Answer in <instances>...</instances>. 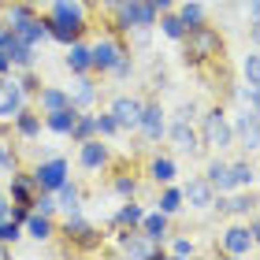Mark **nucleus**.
Segmentation results:
<instances>
[{
    "label": "nucleus",
    "instance_id": "obj_1",
    "mask_svg": "<svg viewBox=\"0 0 260 260\" xmlns=\"http://www.w3.org/2000/svg\"><path fill=\"white\" fill-rule=\"evenodd\" d=\"M119 19H123V26L130 30H149L152 22H156V8L149 4V0H119Z\"/></svg>",
    "mask_w": 260,
    "mask_h": 260
},
{
    "label": "nucleus",
    "instance_id": "obj_2",
    "mask_svg": "<svg viewBox=\"0 0 260 260\" xmlns=\"http://www.w3.org/2000/svg\"><path fill=\"white\" fill-rule=\"evenodd\" d=\"M205 145H212V149L234 145V126L227 123V115H223L219 108L205 115Z\"/></svg>",
    "mask_w": 260,
    "mask_h": 260
},
{
    "label": "nucleus",
    "instance_id": "obj_3",
    "mask_svg": "<svg viewBox=\"0 0 260 260\" xmlns=\"http://www.w3.org/2000/svg\"><path fill=\"white\" fill-rule=\"evenodd\" d=\"M26 82H15V78H0V119H15L26 104Z\"/></svg>",
    "mask_w": 260,
    "mask_h": 260
},
{
    "label": "nucleus",
    "instance_id": "obj_4",
    "mask_svg": "<svg viewBox=\"0 0 260 260\" xmlns=\"http://www.w3.org/2000/svg\"><path fill=\"white\" fill-rule=\"evenodd\" d=\"M216 49H219V38L208 26H190V34H186V56L190 60H205Z\"/></svg>",
    "mask_w": 260,
    "mask_h": 260
},
{
    "label": "nucleus",
    "instance_id": "obj_5",
    "mask_svg": "<svg viewBox=\"0 0 260 260\" xmlns=\"http://www.w3.org/2000/svg\"><path fill=\"white\" fill-rule=\"evenodd\" d=\"M182 201L190 208H212L216 205V186H212L208 179H190L182 186Z\"/></svg>",
    "mask_w": 260,
    "mask_h": 260
},
{
    "label": "nucleus",
    "instance_id": "obj_6",
    "mask_svg": "<svg viewBox=\"0 0 260 260\" xmlns=\"http://www.w3.org/2000/svg\"><path fill=\"white\" fill-rule=\"evenodd\" d=\"M34 182L41 186V190H56L60 182H67V160H45L38 164V171H34Z\"/></svg>",
    "mask_w": 260,
    "mask_h": 260
},
{
    "label": "nucleus",
    "instance_id": "obj_7",
    "mask_svg": "<svg viewBox=\"0 0 260 260\" xmlns=\"http://www.w3.org/2000/svg\"><path fill=\"white\" fill-rule=\"evenodd\" d=\"M234 138L242 141V149H260V115L253 108L238 115V123H234Z\"/></svg>",
    "mask_w": 260,
    "mask_h": 260
},
{
    "label": "nucleus",
    "instance_id": "obj_8",
    "mask_svg": "<svg viewBox=\"0 0 260 260\" xmlns=\"http://www.w3.org/2000/svg\"><path fill=\"white\" fill-rule=\"evenodd\" d=\"M141 108H145V104H141L138 97H119L112 104V115H115V123H119L123 130H130V126L141 123Z\"/></svg>",
    "mask_w": 260,
    "mask_h": 260
},
{
    "label": "nucleus",
    "instance_id": "obj_9",
    "mask_svg": "<svg viewBox=\"0 0 260 260\" xmlns=\"http://www.w3.org/2000/svg\"><path fill=\"white\" fill-rule=\"evenodd\" d=\"M168 138H171V145L179 149V152H190V156L201 149V141H197V134H193L190 119H175V126L168 130Z\"/></svg>",
    "mask_w": 260,
    "mask_h": 260
},
{
    "label": "nucleus",
    "instance_id": "obj_10",
    "mask_svg": "<svg viewBox=\"0 0 260 260\" xmlns=\"http://www.w3.org/2000/svg\"><path fill=\"white\" fill-rule=\"evenodd\" d=\"M223 249H227L231 256H245L253 249V231L249 227H231L227 234H223Z\"/></svg>",
    "mask_w": 260,
    "mask_h": 260
},
{
    "label": "nucleus",
    "instance_id": "obj_11",
    "mask_svg": "<svg viewBox=\"0 0 260 260\" xmlns=\"http://www.w3.org/2000/svg\"><path fill=\"white\" fill-rule=\"evenodd\" d=\"M123 253L126 256H160V242L149 234H126L123 238Z\"/></svg>",
    "mask_w": 260,
    "mask_h": 260
},
{
    "label": "nucleus",
    "instance_id": "obj_12",
    "mask_svg": "<svg viewBox=\"0 0 260 260\" xmlns=\"http://www.w3.org/2000/svg\"><path fill=\"white\" fill-rule=\"evenodd\" d=\"M141 134H145L149 141H156L160 134H164V112H160V104H145L141 108Z\"/></svg>",
    "mask_w": 260,
    "mask_h": 260
},
{
    "label": "nucleus",
    "instance_id": "obj_13",
    "mask_svg": "<svg viewBox=\"0 0 260 260\" xmlns=\"http://www.w3.org/2000/svg\"><path fill=\"white\" fill-rule=\"evenodd\" d=\"M119 56H123V52H119V45H115V41H108V38L93 45V67H97V71H112Z\"/></svg>",
    "mask_w": 260,
    "mask_h": 260
},
{
    "label": "nucleus",
    "instance_id": "obj_14",
    "mask_svg": "<svg viewBox=\"0 0 260 260\" xmlns=\"http://www.w3.org/2000/svg\"><path fill=\"white\" fill-rule=\"evenodd\" d=\"M75 119H78V108L71 104V108L49 112V115H45V126H49L52 134H71V130H75Z\"/></svg>",
    "mask_w": 260,
    "mask_h": 260
},
{
    "label": "nucleus",
    "instance_id": "obj_15",
    "mask_svg": "<svg viewBox=\"0 0 260 260\" xmlns=\"http://www.w3.org/2000/svg\"><path fill=\"white\" fill-rule=\"evenodd\" d=\"M67 97L75 108H86V104H93V97H97V89H93V82L86 75H78L75 82H71V89H67Z\"/></svg>",
    "mask_w": 260,
    "mask_h": 260
},
{
    "label": "nucleus",
    "instance_id": "obj_16",
    "mask_svg": "<svg viewBox=\"0 0 260 260\" xmlns=\"http://www.w3.org/2000/svg\"><path fill=\"white\" fill-rule=\"evenodd\" d=\"M52 19L71 22V26H82L86 11H82V4H78V0H56V4H52Z\"/></svg>",
    "mask_w": 260,
    "mask_h": 260
},
{
    "label": "nucleus",
    "instance_id": "obj_17",
    "mask_svg": "<svg viewBox=\"0 0 260 260\" xmlns=\"http://www.w3.org/2000/svg\"><path fill=\"white\" fill-rule=\"evenodd\" d=\"M67 67L75 71V75H86V71L93 67V49H86V45H71L67 49Z\"/></svg>",
    "mask_w": 260,
    "mask_h": 260
},
{
    "label": "nucleus",
    "instance_id": "obj_18",
    "mask_svg": "<svg viewBox=\"0 0 260 260\" xmlns=\"http://www.w3.org/2000/svg\"><path fill=\"white\" fill-rule=\"evenodd\" d=\"M78 160H82V168H101L104 160H108V149L101 145V141H82V149H78Z\"/></svg>",
    "mask_w": 260,
    "mask_h": 260
},
{
    "label": "nucleus",
    "instance_id": "obj_19",
    "mask_svg": "<svg viewBox=\"0 0 260 260\" xmlns=\"http://www.w3.org/2000/svg\"><path fill=\"white\" fill-rule=\"evenodd\" d=\"M208 182L216 186V190H234V179H231V164H223V160H212L208 164Z\"/></svg>",
    "mask_w": 260,
    "mask_h": 260
},
{
    "label": "nucleus",
    "instance_id": "obj_20",
    "mask_svg": "<svg viewBox=\"0 0 260 260\" xmlns=\"http://www.w3.org/2000/svg\"><path fill=\"white\" fill-rule=\"evenodd\" d=\"M141 231L149 234V238H164V234H168V212H149L145 219H141Z\"/></svg>",
    "mask_w": 260,
    "mask_h": 260
},
{
    "label": "nucleus",
    "instance_id": "obj_21",
    "mask_svg": "<svg viewBox=\"0 0 260 260\" xmlns=\"http://www.w3.org/2000/svg\"><path fill=\"white\" fill-rule=\"evenodd\" d=\"M26 231H30V238L45 242V238L52 234V223H49V216H45V212H30V216H26Z\"/></svg>",
    "mask_w": 260,
    "mask_h": 260
},
{
    "label": "nucleus",
    "instance_id": "obj_22",
    "mask_svg": "<svg viewBox=\"0 0 260 260\" xmlns=\"http://www.w3.org/2000/svg\"><path fill=\"white\" fill-rule=\"evenodd\" d=\"M60 108H71V97L63 89H41V112H60Z\"/></svg>",
    "mask_w": 260,
    "mask_h": 260
},
{
    "label": "nucleus",
    "instance_id": "obj_23",
    "mask_svg": "<svg viewBox=\"0 0 260 260\" xmlns=\"http://www.w3.org/2000/svg\"><path fill=\"white\" fill-rule=\"evenodd\" d=\"M78 34H82V26H71V22H60V19H52V22H49V38L63 41V45H75V41H78Z\"/></svg>",
    "mask_w": 260,
    "mask_h": 260
},
{
    "label": "nucleus",
    "instance_id": "obj_24",
    "mask_svg": "<svg viewBox=\"0 0 260 260\" xmlns=\"http://www.w3.org/2000/svg\"><path fill=\"white\" fill-rule=\"evenodd\" d=\"M179 19L186 22V30H190V26H201V22H205V4H201V0H186L182 11H179Z\"/></svg>",
    "mask_w": 260,
    "mask_h": 260
},
{
    "label": "nucleus",
    "instance_id": "obj_25",
    "mask_svg": "<svg viewBox=\"0 0 260 260\" xmlns=\"http://www.w3.org/2000/svg\"><path fill=\"white\" fill-rule=\"evenodd\" d=\"M30 22H34V15H30V8H26V4H15V8L8 11V26L15 30V34H22V30L30 26Z\"/></svg>",
    "mask_w": 260,
    "mask_h": 260
},
{
    "label": "nucleus",
    "instance_id": "obj_26",
    "mask_svg": "<svg viewBox=\"0 0 260 260\" xmlns=\"http://www.w3.org/2000/svg\"><path fill=\"white\" fill-rule=\"evenodd\" d=\"M56 193H60V208L67 212V216H75V212H78V190L71 182H60V186H56Z\"/></svg>",
    "mask_w": 260,
    "mask_h": 260
},
{
    "label": "nucleus",
    "instance_id": "obj_27",
    "mask_svg": "<svg viewBox=\"0 0 260 260\" xmlns=\"http://www.w3.org/2000/svg\"><path fill=\"white\" fill-rule=\"evenodd\" d=\"M242 75H245L249 86H260V49H253V52L242 60Z\"/></svg>",
    "mask_w": 260,
    "mask_h": 260
},
{
    "label": "nucleus",
    "instance_id": "obj_28",
    "mask_svg": "<svg viewBox=\"0 0 260 260\" xmlns=\"http://www.w3.org/2000/svg\"><path fill=\"white\" fill-rule=\"evenodd\" d=\"M15 123H19V134L22 138H38V130H41V119H38V115H30V112H19Z\"/></svg>",
    "mask_w": 260,
    "mask_h": 260
},
{
    "label": "nucleus",
    "instance_id": "obj_29",
    "mask_svg": "<svg viewBox=\"0 0 260 260\" xmlns=\"http://www.w3.org/2000/svg\"><path fill=\"white\" fill-rule=\"evenodd\" d=\"M160 26H164V34H168L171 41H182V38H186V22H182L179 15H164Z\"/></svg>",
    "mask_w": 260,
    "mask_h": 260
},
{
    "label": "nucleus",
    "instance_id": "obj_30",
    "mask_svg": "<svg viewBox=\"0 0 260 260\" xmlns=\"http://www.w3.org/2000/svg\"><path fill=\"white\" fill-rule=\"evenodd\" d=\"M152 179H156V182H171V179H175V164H171L168 156L152 160Z\"/></svg>",
    "mask_w": 260,
    "mask_h": 260
},
{
    "label": "nucleus",
    "instance_id": "obj_31",
    "mask_svg": "<svg viewBox=\"0 0 260 260\" xmlns=\"http://www.w3.org/2000/svg\"><path fill=\"white\" fill-rule=\"evenodd\" d=\"M93 130H97V119H93V115H78V119H75V130H71V134H75L78 141H86Z\"/></svg>",
    "mask_w": 260,
    "mask_h": 260
},
{
    "label": "nucleus",
    "instance_id": "obj_32",
    "mask_svg": "<svg viewBox=\"0 0 260 260\" xmlns=\"http://www.w3.org/2000/svg\"><path fill=\"white\" fill-rule=\"evenodd\" d=\"M182 208V190H164V197H160V212H179Z\"/></svg>",
    "mask_w": 260,
    "mask_h": 260
},
{
    "label": "nucleus",
    "instance_id": "obj_33",
    "mask_svg": "<svg viewBox=\"0 0 260 260\" xmlns=\"http://www.w3.org/2000/svg\"><path fill=\"white\" fill-rule=\"evenodd\" d=\"M231 179L234 186H253V168L249 164H231Z\"/></svg>",
    "mask_w": 260,
    "mask_h": 260
},
{
    "label": "nucleus",
    "instance_id": "obj_34",
    "mask_svg": "<svg viewBox=\"0 0 260 260\" xmlns=\"http://www.w3.org/2000/svg\"><path fill=\"white\" fill-rule=\"evenodd\" d=\"M115 130H123L119 123H115V115L108 112V115H97V134H104V138H112Z\"/></svg>",
    "mask_w": 260,
    "mask_h": 260
},
{
    "label": "nucleus",
    "instance_id": "obj_35",
    "mask_svg": "<svg viewBox=\"0 0 260 260\" xmlns=\"http://www.w3.org/2000/svg\"><path fill=\"white\" fill-rule=\"evenodd\" d=\"M223 212H234V216H245L249 212V197H234V201H219Z\"/></svg>",
    "mask_w": 260,
    "mask_h": 260
},
{
    "label": "nucleus",
    "instance_id": "obj_36",
    "mask_svg": "<svg viewBox=\"0 0 260 260\" xmlns=\"http://www.w3.org/2000/svg\"><path fill=\"white\" fill-rule=\"evenodd\" d=\"M145 219V212H141L138 205H123L119 208V223H130V227H134V223H141Z\"/></svg>",
    "mask_w": 260,
    "mask_h": 260
},
{
    "label": "nucleus",
    "instance_id": "obj_37",
    "mask_svg": "<svg viewBox=\"0 0 260 260\" xmlns=\"http://www.w3.org/2000/svg\"><path fill=\"white\" fill-rule=\"evenodd\" d=\"M19 238V219H0V242H15Z\"/></svg>",
    "mask_w": 260,
    "mask_h": 260
},
{
    "label": "nucleus",
    "instance_id": "obj_38",
    "mask_svg": "<svg viewBox=\"0 0 260 260\" xmlns=\"http://www.w3.org/2000/svg\"><path fill=\"white\" fill-rule=\"evenodd\" d=\"M242 101L249 104V108L260 115V86H249V82H245V89H242Z\"/></svg>",
    "mask_w": 260,
    "mask_h": 260
},
{
    "label": "nucleus",
    "instance_id": "obj_39",
    "mask_svg": "<svg viewBox=\"0 0 260 260\" xmlns=\"http://www.w3.org/2000/svg\"><path fill=\"white\" fill-rule=\"evenodd\" d=\"M11 193H15L19 205H30V186H26V179H11Z\"/></svg>",
    "mask_w": 260,
    "mask_h": 260
},
{
    "label": "nucleus",
    "instance_id": "obj_40",
    "mask_svg": "<svg viewBox=\"0 0 260 260\" xmlns=\"http://www.w3.org/2000/svg\"><path fill=\"white\" fill-rule=\"evenodd\" d=\"M171 256H193V242L190 238H175L171 242Z\"/></svg>",
    "mask_w": 260,
    "mask_h": 260
},
{
    "label": "nucleus",
    "instance_id": "obj_41",
    "mask_svg": "<svg viewBox=\"0 0 260 260\" xmlns=\"http://www.w3.org/2000/svg\"><path fill=\"white\" fill-rule=\"evenodd\" d=\"M34 205H38V212H45V216H49V212H56L60 205H56V197H49V193H41L38 201H34Z\"/></svg>",
    "mask_w": 260,
    "mask_h": 260
},
{
    "label": "nucleus",
    "instance_id": "obj_42",
    "mask_svg": "<svg viewBox=\"0 0 260 260\" xmlns=\"http://www.w3.org/2000/svg\"><path fill=\"white\" fill-rule=\"evenodd\" d=\"M15 168V160H11V152H8V145L0 141V171H11Z\"/></svg>",
    "mask_w": 260,
    "mask_h": 260
},
{
    "label": "nucleus",
    "instance_id": "obj_43",
    "mask_svg": "<svg viewBox=\"0 0 260 260\" xmlns=\"http://www.w3.org/2000/svg\"><path fill=\"white\" fill-rule=\"evenodd\" d=\"M115 190H119V193H134V179H119V182H115Z\"/></svg>",
    "mask_w": 260,
    "mask_h": 260
},
{
    "label": "nucleus",
    "instance_id": "obj_44",
    "mask_svg": "<svg viewBox=\"0 0 260 260\" xmlns=\"http://www.w3.org/2000/svg\"><path fill=\"white\" fill-rule=\"evenodd\" d=\"M249 34H253V45L260 49V19H253V26H249Z\"/></svg>",
    "mask_w": 260,
    "mask_h": 260
},
{
    "label": "nucleus",
    "instance_id": "obj_45",
    "mask_svg": "<svg viewBox=\"0 0 260 260\" xmlns=\"http://www.w3.org/2000/svg\"><path fill=\"white\" fill-rule=\"evenodd\" d=\"M149 4H152V8H156V11H168V8L175 4V0H149Z\"/></svg>",
    "mask_w": 260,
    "mask_h": 260
},
{
    "label": "nucleus",
    "instance_id": "obj_46",
    "mask_svg": "<svg viewBox=\"0 0 260 260\" xmlns=\"http://www.w3.org/2000/svg\"><path fill=\"white\" fill-rule=\"evenodd\" d=\"M249 19H260V0H249Z\"/></svg>",
    "mask_w": 260,
    "mask_h": 260
},
{
    "label": "nucleus",
    "instance_id": "obj_47",
    "mask_svg": "<svg viewBox=\"0 0 260 260\" xmlns=\"http://www.w3.org/2000/svg\"><path fill=\"white\" fill-rule=\"evenodd\" d=\"M8 67H11V60H8V52H4V49H0V75H4V71H8Z\"/></svg>",
    "mask_w": 260,
    "mask_h": 260
},
{
    "label": "nucleus",
    "instance_id": "obj_48",
    "mask_svg": "<svg viewBox=\"0 0 260 260\" xmlns=\"http://www.w3.org/2000/svg\"><path fill=\"white\" fill-rule=\"evenodd\" d=\"M8 216V197H4V190H0V219Z\"/></svg>",
    "mask_w": 260,
    "mask_h": 260
},
{
    "label": "nucleus",
    "instance_id": "obj_49",
    "mask_svg": "<svg viewBox=\"0 0 260 260\" xmlns=\"http://www.w3.org/2000/svg\"><path fill=\"white\" fill-rule=\"evenodd\" d=\"M249 231H253V242H260V219L253 223V227H249Z\"/></svg>",
    "mask_w": 260,
    "mask_h": 260
},
{
    "label": "nucleus",
    "instance_id": "obj_50",
    "mask_svg": "<svg viewBox=\"0 0 260 260\" xmlns=\"http://www.w3.org/2000/svg\"><path fill=\"white\" fill-rule=\"evenodd\" d=\"M101 4H119V0H101Z\"/></svg>",
    "mask_w": 260,
    "mask_h": 260
},
{
    "label": "nucleus",
    "instance_id": "obj_51",
    "mask_svg": "<svg viewBox=\"0 0 260 260\" xmlns=\"http://www.w3.org/2000/svg\"><path fill=\"white\" fill-rule=\"evenodd\" d=\"M22 4H30V0H22Z\"/></svg>",
    "mask_w": 260,
    "mask_h": 260
},
{
    "label": "nucleus",
    "instance_id": "obj_52",
    "mask_svg": "<svg viewBox=\"0 0 260 260\" xmlns=\"http://www.w3.org/2000/svg\"><path fill=\"white\" fill-rule=\"evenodd\" d=\"M201 4H208V0H201Z\"/></svg>",
    "mask_w": 260,
    "mask_h": 260
}]
</instances>
